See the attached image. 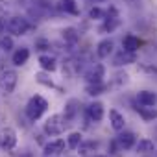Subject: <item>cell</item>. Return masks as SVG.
Returning <instances> with one entry per match:
<instances>
[{
	"label": "cell",
	"instance_id": "obj_1",
	"mask_svg": "<svg viewBox=\"0 0 157 157\" xmlns=\"http://www.w3.org/2000/svg\"><path fill=\"white\" fill-rule=\"evenodd\" d=\"M46 109H48V100L43 98L41 94H35V96H32V98L28 100V104H26V117H28L32 122H35V120H39V118L44 115Z\"/></svg>",
	"mask_w": 157,
	"mask_h": 157
},
{
	"label": "cell",
	"instance_id": "obj_2",
	"mask_svg": "<svg viewBox=\"0 0 157 157\" xmlns=\"http://www.w3.org/2000/svg\"><path fill=\"white\" fill-rule=\"evenodd\" d=\"M67 124H68V120L65 118V115L56 113V115H52V117L46 118V122L43 124V131L48 137H57V135H61L65 131Z\"/></svg>",
	"mask_w": 157,
	"mask_h": 157
},
{
	"label": "cell",
	"instance_id": "obj_3",
	"mask_svg": "<svg viewBox=\"0 0 157 157\" xmlns=\"http://www.w3.org/2000/svg\"><path fill=\"white\" fill-rule=\"evenodd\" d=\"M30 30H33V26L28 22V19H24V17H17V15H13V17H10L8 21H6V32L8 33H11V35H26Z\"/></svg>",
	"mask_w": 157,
	"mask_h": 157
},
{
	"label": "cell",
	"instance_id": "obj_4",
	"mask_svg": "<svg viewBox=\"0 0 157 157\" xmlns=\"http://www.w3.org/2000/svg\"><path fill=\"white\" fill-rule=\"evenodd\" d=\"M17 82H19V74L15 70H4L0 74V93L2 94H11L17 87Z\"/></svg>",
	"mask_w": 157,
	"mask_h": 157
},
{
	"label": "cell",
	"instance_id": "obj_5",
	"mask_svg": "<svg viewBox=\"0 0 157 157\" xmlns=\"http://www.w3.org/2000/svg\"><path fill=\"white\" fill-rule=\"evenodd\" d=\"M15 146H17V131L13 128H6L0 131V148L6 151H11L15 150Z\"/></svg>",
	"mask_w": 157,
	"mask_h": 157
},
{
	"label": "cell",
	"instance_id": "obj_6",
	"mask_svg": "<svg viewBox=\"0 0 157 157\" xmlns=\"http://www.w3.org/2000/svg\"><path fill=\"white\" fill-rule=\"evenodd\" d=\"M104 76H105V67L102 63H96L85 70V82L87 83H102Z\"/></svg>",
	"mask_w": 157,
	"mask_h": 157
},
{
	"label": "cell",
	"instance_id": "obj_7",
	"mask_svg": "<svg viewBox=\"0 0 157 157\" xmlns=\"http://www.w3.org/2000/svg\"><path fill=\"white\" fill-rule=\"evenodd\" d=\"M137 61V52H126L120 50L115 57H113V65L115 67H124V65H131Z\"/></svg>",
	"mask_w": 157,
	"mask_h": 157
},
{
	"label": "cell",
	"instance_id": "obj_8",
	"mask_svg": "<svg viewBox=\"0 0 157 157\" xmlns=\"http://www.w3.org/2000/svg\"><path fill=\"white\" fill-rule=\"evenodd\" d=\"M65 148H68L67 142H65L63 139H56V140L44 144V155H46V157H50V155H59V153L65 151Z\"/></svg>",
	"mask_w": 157,
	"mask_h": 157
},
{
	"label": "cell",
	"instance_id": "obj_9",
	"mask_svg": "<svg viewBox=\"0 0 157 157\" xmlns=\"http://www.w3.org/2000/svg\"><path fill=\"white\" fill-rule=\"evenodd\" d=\"M87 117L93 122H100L104 118V104L102 102H91L87 105Z\"/></svg>",
	"mask_w": 157,
	"mask_h": 157
},
{
	"label": "cell",
	"instance_id": "obj_10",
	"mask_svg": "<svg viewBox=\"0 0 157 157\" xmlns=\"http://www.w3.org/2000/svg\"><path fill=\"white\" fill-rule=\"evenodd\" d=\"M113 46H115L113 39H102V41L96 44V56H98L100 59L109 57V56H111V52H113Z\"/></svg>",
	"mask_w": 157,
	"mask_h": 157
},
{
	"label": "cell",
	"instance_id": "obj_11",
	"mask_svg": "<svg viewBox=\"0 0 157 157\" xmlns=\"http://www.w3.org/2000/svg\"><path fill=\"white\" fill-rule=\"evenodd\" d=\"M28 59H30V50H28L26 46L17 48V50L13 52V56H11V63H13L15 67H22V65H26Z\"/></svg>",
	"mask_w": 157,
	"mask_h": 157
},
{
	"label": "cell",
	"instance_id": "obj_12",
	"mask_svg": "<svg viewBox=\"0 0 157 157\" xmlns=\"http://www.w3.org/2000/svg\"><path fill=\"white\" fill-rule=\"evenodd\" d=\"M109 122H111V128L115 129V131H122L124 129V126H126V118H124V115L120 113V111H117V109H111L109 111Z\"/></svg>",
	"mask_w": 157,
	"mask_h": 157
},
{
	"label": "cell",
	"instance_id": "obj_13",
	"mask_svg": "<svg viewBox=\"0 0 157 157\" xmlns=\"http://www.w3.org/2000/svg\"><path fill=\"white\" fill-rule=\"evenodd\" d=\"M137 102H139V105L151 107L157 104V94L151 91H140V93H137Z\"/></svg>",
	"mask_w": 157,
	"mask_h": 157
},
{
	"label": "cell",
	"instance_id": "obj_14",
	"mask_svg": "<svg viewBox=\"0 0 157 157\" xmlns=\"http://www.w3.org/2000/svg\"><path fill=\"white\" fill-rule=\"evenodd\" d=\"M118 26H120V19H118V17H107V19H104V22H102V26L98 28V32H100V33H111V32H115Z\"/></svg>",
	"mask_w": 157,
	"mask_h": 157
},
{
	"label": "cell",
	"instance_id": "obj_15",
	"mask_svg": "<svg viewBox=\"0 0 157 157\" xmlns=\"http://www.w3.org/2000/svg\"><path fill=\"white\" fill-rule=\"evenodd\" d=\"M139 46H140V41H139V37H135L133 33H128V35L122 39V50H126V52H137Z\"/></svg>",
	"mask_w": 157,
	"mask_h": 157
},
{
	"label": "cell",
	"instance_id": "obj_16",
	"mask_svg": "<svg viewBox=\"0 0 157 157\" xmlns=\"http://www.w3.org/2000/svg\"><path fill=\"white\" fill-rule=\"evenodd\" d=\"M39 65H41V68L46 70V72H54V70L57 68L56 57H54V56H48V54H41V56H39Z\"/></svg>",
	"mask_w": 157,
	"mask_h": 157
},
{
	"label": "cell",
	"instance_id": "obj_17",
	"mask_svg": "<svg viewBox=\"0 0 157 157\" xmlns=\"http://www.w3.org/2000/svg\"><path fill=\"white\" fill-rule=\"evenodd\" d=\"M117 140L120 142V146H122V150H129V148H133L137 142H135V135L131 133V131H120V135L117 137Z\"/></svg>",
	"mask_w": 157,
	"mask_h": 157
},
{
	"label": "cell",
	"instance_id": "obj_18",
	"mask_svg": "<svg viewBox=\"0 0 157 157\" xmlns=\"http://www.w3.org/2000/svg\"><path fill=\"white\" fill-rule=\"evenodd\" d=\"M57 10L68 15H80V10L76 6V0H59L57 2Z\"/></svg>",
	"mask_w": 157,
	"mask_h": 157
},
{
	"label": "cell",
	"instance_id": "obj_19",
	"mask_svg": "<svg viewBox=\"0 0 157 157\" xmlns=\"http://www.w3.org/2000/svg\"><path fill=\"white\" fill-rule=\"evenodd\" d=\"M61 37H63V41L68 43V44H76L78 41H80V33H78V30L72 28V26L65 28V30L61 32Z\"/></svg>",
	"mask_w": 157,
	"mask_h": 157
},
{
	"label": "cell",
	"instance_id": "obj_20",
	"mask_svg": "<svg viewBox=\"0 0 157 157\" xmlns=\"http://www.w3.org/2000/svg\"><path fill=\"white\" fill-rule=\"evenodd\" d=\"M78 105H80V102H78L76 98H72V100H68L67 102V105H65V118L70 122V120H74L76 118V115H78Z\"/></svg>",
	"mask_w": 157,
	"mask_h": 157
},
{
	"label": "cell",
	"instance_id": "obj_21",
	"mask_svg": "<svg viewBox=\"0 0 157 157\" xmlns=\"http://www.w3.org/2000/svg\"><path fill=\"white\" fill-rule=\"evenodd\" d=\"M82 142H83V135H82L80 131H72V133H68V137H67V146H68L70 150L80 148Z\"/></svg>",
	"mask_w": 157,
	"mask_h": 157
},
{
	"label": "cell",
	"instance_id": "obj_22",
	"mask_svg": "<svg viewBox=\"0 0 157 157\" xmlns=\"http://www.w3.org/2000/svg\"><path fill=\"white\" fill-rule=\"evenodd\" d=\"M107 91V85L102 82V83H87L85 85V93L89 96H98V94H104Z\"/></svg>",
	"mask_w": 157,
	"mask_h": 157
},
{
	"label": "cell",
	"instance_id": "obj_23",
	"mask_svg": "<svg viewBox=\"0 0 157 157\" xmlns=\"http://www.w3.org/2000/svg\"><path fill=\"white\" fill-rule=\"evenodd\" d=\"M137 111H139V115L142 117L144 122H151V120L157 118V109H153V105H151V107L140 105V107H137Z\"/></svg>",
	"mask_w": 157,
	"mask_h": 157
},
{
	"label": "cell",
	"instance_id": "obj_24",
	"mask_svg": "<svg viewBox=\"0 0 157 157\" xmlns=\"http://www.w3.org/2000/svg\"><path fill=\"white\" fill-rule=\"evenodd\" d=\"M135 148H137L139 153H150V151L155 150V144H153L151 139H140V140L135 144Z\"/></svg>",
	"mask_w": 157,
	"mask_h": 157
},
{
	"label": "cell",
	"instance_id": "obj_25",
	"mask_svg": "<svg viewBox=\"0 0 157 157\" xmlns=\"http://www.w3.org/2000/svg\"><path fill=\"white\" fill-rule=\"evenodd\" d=\"M89 17H91L93 21H104V19L107 17V11L102 10L100 6H93V8L89 10Z\"/></svg>",
	"mask_w": 157,
	"mask_h": 157
},
{
	"label": "cell",
	"instance_id": "obj_26",
	"mask_svg": "<svg viewBox=\"0 0 157 157\" xmlns=\"http://www.w3.org/2000/svg\"><path fill=\"white\" fill-rule=\"evenodd\" d=\"M35 80H37V83H41V85H44V87H48V89L56 87V85H54V82L50 80V78H48L44 72H39V74H35Z\"/></svg>",
	"mask_w": 157,
	"mask_h": 157
},
{
	"label": "cell",
	"instance_id": "obj_27",
	"mask_svg": "<svg viewBox=\"0 0 157 157\" xmlns=\"http://www.w3.org/2000/svg\"><path fill=\"white\" fill-rule=\"evenodd\" d=\"M11 48H13V37H10V35H2V37H0V50L10 52Z\"/></svg>",
	"mask_w": 157,
	"mask_h": 157
},
{
	"label": "cell",
	"instance_id": "obj_28",
	"mask_svg": "<svg viewBox=\"0 0 157 157\" xmlns=\"http://www.w3.org/2000/svg\"><path fill=\"white\" fill-rule=\"evenodd\" d=\"M128 82H129V76H128L126 72H117V74H115V80H113L115 85H124V83H128Z\"/></svg>",
	"mask_w": 157,
	"mask_h": 157
},
{
	"label": "cell",
	"instance_id": "obj_29",
	"mask_svg": "<svg viewBox=\"0 0 157 157\" xmlns=\"http://www.w3.org/2000/svg\"><path fill=\"white\" fill-rule=\"evenodd\" d=\"M35 48L37 50H46V48H50V43L46 39H37L35 41Z\"/></svg>",
	"mask_w": 157,
	"mask_h": 157
},
{
	"label": "cell",
	"instance_id": "obj_30",
	"mask_svg": "<svg viewBox=\"0 0 157 157\" xmlns=\"http://www.w3.org/2000/svg\"><path fill=\"white\" fill-rule=\"evenodd\" d=\"M87 4H91V6H98V4H105V2H109V0H85Z\"/></svg>",
	"mask_w": 157,
	"mask_h": 157
},
{
	"label": "cell",
	"instance_id": "obj_31",
	"mask_svg": "<svg viewBox=\"0 0 157 157\" xmlns=\"http://www.w3.org/2000/svg\"><path fill=\"white\" fill-rule=\"evenodd\" d=\"M8 2H6V0H0V13H6L8 11Z\"/></svg>",
	"mask_w": 157,
	"mask_h": 157
},
{
	"label": "cell",
	"instance_id": "obj_32",
	"mask_svg": "<svg viewBox=\"0 0 157 157\" xmlns=\"http://www.w3.org/2000/svg\"><path fill=\"white\" fill-rule=\"evenodd\" d=\"M6 33V19H0V35Z\"/></svg>",
	"mask_w": 157,
	"mask_h": 157
},
{
	"label": "cell",
	"instance_id": "obj_33",
	"mask_svg": "<svg viewBox=\"0 0 157 157\" xmlns=\"http://www.w3.org/2000/svg\"><path fill=\"white\" fill-rule=\"evenodd\" d=\"M17 157H32V153H30V151H22V153L17 155Z\"/></svg>",
	"mask_w": 157,
	"mask_h": 157
},
{
	"label": "cell",
	"instance_id": "obj_34",
	"mask_svg": "<svg viewBox=\"0 0 157 157\" xmlns=\"http://www.w3.org/2000/svg\"><path fill=\"white\" fill-rule=\"evenodd\" d=\"M96 157H109V155H96Z\"/></svg>",
	"mask_w": 157,
	"mask_h": 157
},
{
	"label": "cell",
	"instance_id": "obj_35",
	"mask_svg": "<svg viewBox=\"0 0 157 157\" xmlns=\"http://www.w3.org/2000/svg\"><path fill=\"white\" fill-rule=\"evenodd\" d=\"M128 2H137V0H128Z\"/></svg>",
	"mask_w": 157,
	"mask_h": 157
}]
</instances>
